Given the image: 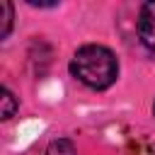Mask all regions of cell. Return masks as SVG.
Returning <instances> with one entry per match:
<instances>
[{
  "label": "cell",
  "mask_w": 155,
  "mask_h": 155,
  "mask_svg": "<svg viewBox=\"0 0 155 155\" xmlns=\"http://www.w3.org/2000/svg\"><path fill=\"white\" fill-rule=\"evenodd\" d=\"M70 73L90 90H107L119 78V61L111 48L99 44H87L75 51L70 61Z\"/></svg>",
  "instance_id": "1"
},
{
  "label": "cell",
  "mask_w": 155,
  "mask_h": 155,
  "mask_svg": "<svg viewBox=\"0 0 155 155\" xmlns=\"http://www.w3.org/2000/svg\"><path fill=\"white\" fill-rule=\"evenodd\" d=\"M138 39L150 53H155V0L143 2L138 12Z\"/></svg>",
  "instance_id": "2"
},
{
  "label": "cell",
  "mask_w": 155,
  "mask_h": 155,
  "mask_svg": "<svg viewBox=\"0 0 155 155\" xmlns=\"http://www.w3.org/2000/svg\"><path fill=\"white\" fill-rule=\"evenodd\" d=\"M46 155H78V153H75V145L68 138H56V140L48 143Z\"/></svg>",
  "instance_id": "3"
},
{
  "label": "cell",
  "mask_w": 155,
  "mask_h": 155,
  "mask_svg": "<svg viewBox=\"0 0 155 155\" xmlns=\"http://www.w3.org/2000/svg\"><path fill=\"white\" fill-rule=\"evenodd\" d=\"M0 12H2V31H0V39H7V34H10V29H12V5L7 2V0H2L0 2Z\"/></svg>",
  "instance_id": "4"
},
{
  "label": "cell",
  "mask_w": 155,
  "mask_h": 155,
  "mask_svg": "<svg viewBox=\"0 0 155 155\" xmlns=\"http://www.w3.org/2000/svg\"><path fill=\"white\" fill-rule=\"evenodd\" d=\"M15 111H17V99H15V94H12L7 87H2V119L15 116Z\"/></svg>",
  "instance_id": "5"
}]
</instances>
